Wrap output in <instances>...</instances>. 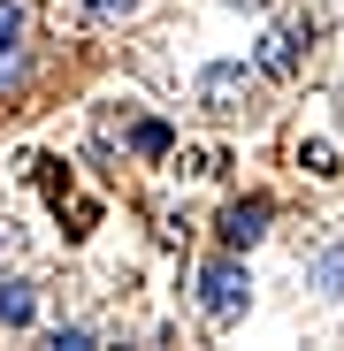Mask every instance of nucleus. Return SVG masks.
Returning a JSON list of instances; mask_svg holds the SVG:
<instances>
[{"mask_svg": "<svg viewBox=\"0 0 344 351\" xmlns=\"http://www.w3.org/2000/svg\"><path fill=\"white\" fill-rule=\"evenodd\" d=\"M260 229H268V206H260V199H245V206L222 214V237H229V245H253Z\"/></svg>", "mask_w": 344, "mask_h": 351, "instance_id": "3", "label": "nucleus"}, {"mask_svg": "<svg viewBox=\"0 0 344 351\" xmlns=\"http://www.w3.org/2000/svg\"><path fill=\"white\" fill-rule=\"evenodd\" d=\"M77 8H84V16H130L138 0H77Z\"/></svg>", "mask_w": 344, "mask_h": 351, "instance_id": "7", "label": "nucleus"}, {"mask_svg": "<svg viewBox=\"0 0 344 351\" xmlns=\"http://www.w3.org/2000/svg\"><path fill=\"white\" fill-rule=\"evenodd\" d=\"M306 46H314L306 31H275V38L260 46V77H291V69H299V53H306Z\"/></svg>", "mask_w": 344, "mask_h": 351, "instance_id": "2", "label": "nucleus"}, {"mask_svg": "<svg viewBox=\"0 0 344 351\" xmlns=\"http://www.w3.org/2000/svg\"><path fill=\"white\" fill-rule=\"evenodd\" d=\"M199 306H207V321H238L245 313V275L238 267H207L199 275Z\"/></svg>", "mask_w": 344, "mask_h": 351, "instance_id": "1", "label": "nucleus"}, {"mask_svg": "<svg viewBox=\"0 0 344 351\" xmlns=\"http://www.w3.org/2000/svg\"><path fill=\"white\" fill-rule=\"evenodd\" d=\"M16 31H23V0H0V53L16 46Z\"/></svg>", "mask_w": 344, "mask_h": 351, "instance_id": "5", "label": "nucleus"}, {"mask_svg": "<svg viewBox=\"0 0 344 351\" xmlns=\"http://www.w3.org/2000/svg\"><path fill=\"white\" fill-rule=\"evenodd\" d=\"M0 321H16V328L31 321V290L23 282H0Z\"/></svg>", "mask_w": 344, "mask_h": 351, "instance_id": "4", "label": "nucleus"}, {"mask_svg": "<svg viewBox=\"0 0 344 351\" xmlns=\"http://www.w3.org/2000/svg\"><path fill=\"white\" fill-rule=\"evenodd\" d=\"M130 145H138V153H168V130H161V123H138Z\"/></svg>", "mask_w": 344, "mask_h": 351, "instance_id": "6", "label": "nucleus"}]
</instances>
